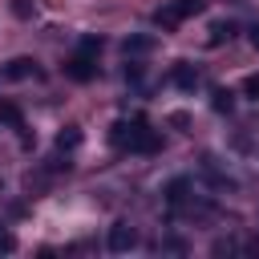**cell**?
Segmentation results:
<instances>
[{"instance_id":"7","label":"cell","mask_w":259,"mask_h":259,"mask_svg":"<svg viewBox=\"0 0 259 259\" xmlns=\"http://www.w3.org/2000/svg\"><path fill=\"white\" fill-rule=\"evenodd\" d=\"M170 8H174L178 20H186V16H198V12L206 8V0H178V4H170Z\"/></svg>"},{"instance_id":"1","label":"cell","mask_w":259,"mask_h":259,"mask_svg":"<svg viewBox=\"0 0 259 259\" xmlns=\"http://www.w3.org/2000/svg\"><path fill=\"white\" fill-rule=\"evenodd\" d=\"M113 146H121V150H134V154H154L162 142H158V134L146 125V121H117L113 125Z\"/></svg>"},{"instance_id":"12","label":"cell","mask_w":259,"mask_h":259,"mask_svg":"<svg viewBox=\"0 0 259 259\" xmlns=\"http://www.w3.org/2000/svg\"><path fill=\"white\" fill-rule=\"evenodd\" d=\"M0 251L8 255V251H16V235L8 231V227H0Z\"/></svg>"},{"instance_id":"5","label":"cell","mask_w":259,"mask_h":259,"mask_svg":"<svg viewBox=\"0 0 259 259\" xmlns=\"http://www.w3.org/2000/svg\"><path fill=\"white\" fill-rule=\"evenodd\" d=\"M202 77H198V69L194 65H186V61H178V69H174V85H182V89H194Z\"/></svg>"},{"instance_id":"8","label":"cell","mask_w":259,"mask_h":259,"mask_svg":"<svg viewBox=\"0 0 259 259\" xmlns=\"http://www.w3.org/2000/svg\"><path fill=\"white\" fill-rule=\"evenodd\" d=\"M0 117H4L12 130H24V117H20V109H16L12 101H0Z\"/></svg>"},{"instance_id":"9","label":"cell","mask_w":259,"mask_h":259,"mask_svg":"<svg viewBox=\"0 0 259 259\" xmlns=\"http://www.w3.org/2000/svg\"><path fill=\"white\" fill-rule=\"evenodd\" d=\"M150 49H154L150 36H130V40H125V53H134V57H138V53H150Z\"/></svg>"},{"instance_id":"14","label":"cell","mask_w":259,"mask_h":259,"mask_svg":"<svg viewBox=\"0 0 259 259\" xmlns=\"http://www.w3.org/2000/svg\"><path fill=\"white\" fill-rule=\"evenodd\" d=\"M251 45H255V49H259V24H255V28H251Z\"/></svg>"},{"instance_id":"2","label":"cell","mask_w":259,"mask_h":259,"mask_svg":"<svg viewBox=\"0 0 259 259\" xmlns=\"http://www.w3.org/2000/svg\"><path fill=\"white\" fill-rule=\"evenodd\" d=\"M105 247H109L113 255H125V251H134V247H138V227H130V223H113V227H109V239H105Z\"/></svg>"},{"instance_id":"13","label":"cell","mask_w":259,"mask_h":259,"mask_svg":"<svg viewBox=\"0 0 259 259\" xmlns=\"http://www.w3.org/2000/svg\"><path fill=\"white\" fill-rule=\"evenodd\" d=\"M243 93H247V97H255V101H259V77H247V81H243Z\"/></svg>"},{"instance_id":"11","label":"cell","mask_w":259,"mask_h":259,"mask_svg":"<svg viewBox=\"0 0 259 259\" xmlns=\"http://www.w3.org/2000/svg\"><path fill=\"white\" fill-rule=\"evenodd\" d=\"M231 97H235V93H231V89H214V109H219V113H223V109H227V113H231V105H235V101H231Z\"/></svg>"},{"instance_id":"4","label":"cell","mask_w":259,"mask_h":259,"mask_svg":"<svg viewBox=\"0 0 259 259\" xmlns=\"http://www.w3.org/2000/svg\"><path fill=\"white\" fill-rule=\"evenodd\" d=\"M36 73H40V69H36L32 57H16V61L4 65V77H8V81H24V77H36Z\"/></svg>"},{"instance_id":"6","label":"cell","mask_w":259,"mask_h":259,"mask_svg":"<svg viewBox=\"0 0 259 259\" xmlns=\"http://www.w3.org/2000/svg\"><path fill=\"white\" fill-rule=\"evenodd\" d=\"M77 146H81V130H77V125H65V130L57 134V150L69 154V150H77Z\"/></svg>"},{"instance_id":"10","label":"cell","mask_w":259,"mask_h":259,"mask_svg":"<svg viewBox=\"0 0 259 259\" xmlns=\"http://www.w3.org/2000/svg\"><path fill=\"white\" fill-rule=\"evenodd\" d=\"M231 32H235V24H231V20H219V24H214V28H210V40H214V45H219V40H223V36H227V40H231Z\"/></svg>"},{"instance_id":"3","label":"cell","mask_w":259,"mask_h":259,"mask_svg":"<svg viewBox=\"0 0 259 259\" xmlns=\"http://www.w3.org/2000/svg\"><path fill=\"white\" fill-rule=\"evenodd\" d=\"M65 73L73 77V81H93L97 77V65H93V53H77L69 65H65Z\"/></svg>"}]
</instances>
